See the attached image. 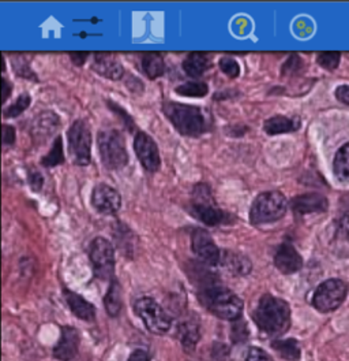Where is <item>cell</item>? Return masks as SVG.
<instances>
[{"label": "cell", "instance_id": "12", "mask_svg": "<svg viewBox=\"0 0 349 361\" xmlns=\"http://www.w3.org/2000/svg\"><path fill=\"white\" fill-rule=\"evenodd\" d=\"M191 247L196 252V256L206 263L208 266H218L221 260L222 250L218 249L216 243L213 241L212 235L203 230L196 228L191 234Z\"/></svg>", "mask_w": 349, "mask_h": 361}, {"label": "cell", "instance_id": "1", "mask_svg": "<svg viewBox=\"0 0 349 361\" xmlns=\"http://www.w3.org/2000/svg\"><path fill=\"white\" fill-rule=\"evenodd\" d=\"M161 111L168 118L174 129L186 137L196 138L209 133L213 128L212 114L198 106L165 102Z\"/></svg>", "mask_w": 349, "mask_h": 361}, {"label": "cell", "instance_id": "39", "mask_svg": "<svg viewBox=\"0 0 349 361\" xmlns=\"http://www.w3.org/2000/svg\"><path fill=\"white\" fill-rule=\"evenodd\" d=\"M70 55V58H71V61L77 65V66H84L85 65V62L87 61V58H89V52H70L68 54Z\"/></svg>", "mask_w": 349, "mask_h": 361}, {"label": "cell", "instance_id": "22", "mask_svg": "<svg viewBox=\"0 0 349 361\" xmlns=\"http://www.w3.org/2000/svg\"><path fill=\"white\" fill-rule=\"evenodd\" d=\"M65 298L68 308L77 317H80L81 320H87V322L94 320L96 308L93 307V304L87 301L82 295L70 292V290H65Z\"/></svg>", "mask_w": 349, "mask_h": 361}, {"label": "cell", "instance_id": "28", "mask_svg": "<svg viewBox=\"0 0 349 361\" xmlns=\"http://www.w3.org/2000/svg\"><path fill=\"white\" fill-rule=\"evenodd\" d=\"M65 151H63V138L62 135H58L56 140L53 141L52 148L49 149V152L42 159V164L44 167H56L65 163Z\"/></svg>", "mask_w": 349, "mask_h": 361}, {"label": "cell", "instance_id": "30", "mask_svg": "<svg viewBox=\"0 0 349 361\" xmlns=\"http://www.w3.org/2000/svg\"><path fill=\"white\" fill-rule=\"evenodd\" d=\"M32 103V99L29 94L23 93L21 96H18V99L15 100V103H13L11 106H8L6 110H4V118H15V116H20L25 110H27V107L30 106Z\"/></svg>", "mask_w": 349, "mask_h": 361}, {"label": "cell", "instance_id": "44", "mask_svg": "<svg viewBox=\"0 0 349 361\" xmlns=\"http://www.w3.org/2000/svg\"><path fill=\"white\" fill-rule=\"evenodd\" d=\"M341 231H343L344 237L349 241V214H347L341 221Z\"/></svg>", "mask_w": 349, "mask_h": 361}, {"label": "cell", "instance_id": "29", "mask_svg": "<svg viewBox=\"0 0 349 361\" xmlns=\"http://www.w3.org/2000/svg\"><path fill=\"white\" fill-rule=\"evenodd\" d=\"M174 92L186 97H205L209 93V87L202 81H191V82L179 85Z\"/></svg>", "mask_w": 349, "mask_h": 361}, {"label": "cell", "instance_id": "36", "mask_svg": "<svg viewBox=\"0 0 349 361\" xmlns=\"http://www.w3.org/2000/svg\"><path fill=\"white\" fill-rule=\"evenodd\" d=\"M15 137H17V133H15V129H14V126H11V125H3V132H1V138H3V145H6V147H11L14 142H15Z\"/></svg>", "mask_w": 349, "mask_h": 361}, {"label": "cell", "instance_id": "20", "mask_svg": "<svg viewBox=\"0 0 349 361\" xmlns=\"http://www.w3.org/2000/svg\"><path fill=\"white\" fill-rule=\"evenodd\" d=\"M213 65V58L208 52H190L183 61V70L189 77L198 78Z\"/></svg>", "mask_w": 349, "mask_h": 361}, {"label": "cell", "instance_id": "38", "mask_svg": "<svg viewBox=\"0 0 349 361\" xmlns=\"http://www.w3.org/2000/svg\"><path fill=\"white\" fill-rule=\"evenodd\" d=\"M29 183H30V186H32L33 190L39 192L44 185L43 176H42L40 173H32V174H29Z\"/></svg>", "mask_w": 349, "mask_h": 361}, {"label": "cell", "instance_id": "17", "mask_svg": "<svg viewBox=\"0 0 349 361\" xmlns=\"http://www.w3.org/2000/svg\"><path fill=\"white\" fill-rule=\"evenodd\" d=\"M61 126L59 116L52 111L37 115L32 122V137L37 142H45Z\"/></svg>", "mask_w": 349, "mask_h": 361}, {"label": "cell", "instance_id": "13", "mask_svg": "<svg viewBox=\"0 0 349 361\" xmlns=\"http://www.w3.org/2000/svg\"><path fill=\"white\" fill-rule=\"evenodd\" d=\"M91 205L103 215H115L122 207V196L115 188L99 183L91 192Z\"/></svg>", "mask_w": 349, "mask_h": 361}, {"label": "cell", "instance_id": "40", "mask_svg": "<svg viewBox=\"0 0 349 361\" xmlns=\"http://www.w3.org/2000/svg\"><path fill=\"white\" fill-rule=\"evenodd\" d=\"M336 97H337L341 103L349 106V85H341V87H338V88L336 90Z\"/></svg>", "mask_w": 349, "mask_h": 361}, {"label": "cell", "instance_id": "32", "mask_svg": "<svg viewBox=\"0 0 349 361\" xmlns=\"http://www.w3.org/2000/svg\"><path fill=\"white\" fill-rule=\"evenodd\" d=\"M218 66L221 68V71L228 75L229 78H236L240 75V66L239 63L234 59V58H229V56H224L220 59V63Z\"/></svg>", "mask_w": 349, "mask_h": 361}, {"label": "cell", "instance_id": "6", "mask_svg": "<svg viewBox=\"0 0 349 361\" xmlns=\"http://www.w3.org/2000/svg\"><path fill=\"white\" fill-rule=\"evenodd\" d=\"M99 152L106 169L120 170L127 166L129 154L126 148V141L123 135L116 129H108L100 132L99 138Z\"/></svg>", "mask_w": 349, "mask_h": 361}, {"label": "cell", "instance_id": "10", "mask_svg": "<svg viewBox=\"0 0 349 361\" xmlns=\"http://www.w3.org/2000/svg\"><path fill=\"white\" fill-rule=\"evenodd\" d=\"M89 257L97 278L113 281L115 275V249L107 238L97 237L89 247Z\"/></svg>", "mask_w": 349, "mask_h": 361}, {"label": "cell", "instance_id": "11", "mask_svg": "<svg viewBox=\"0 0 349 361\" xmlns=\"http://www.w3.org/2000/svg\"><path fill=\"white\" fill-rule=\"evenodd\" d=\"M134 151L145 170L149 173L158 171L161 166V158L158 147L151 135L145 132H138L134 138Z\"/></svg>", "mask_w": 349, "mask_h": 361}, {"label": "cell", "instance_id": "37", "mask_svg": "<svg viewBox=\"0 0 349 361\" xmlns=\"http://www.w3.org/2000/svg\"><path fill=\"white\" fill-rule=\"evenodd\" d=\"M244 361H272L270 356L260 348H251Z\"/></svg>", "mask_w": 349, "mask_h": 361}, {"label": "cell", "instance_id": "19", "mask_svg": "<svg viewBox=\"0 0 349 361\" xmlns=\"http://www.w3.org/2000/svg\"><path fill=\"white\" fill-rule=\"evenodd\" d=\"M302 126L299 118H289L284 115H276L265 121L263 130L269 135H286L298 132Z\"/></svg>", "mask_w": 349, "mask_h": 361}, {"label": "cell", "instance_id": "26", "mask_svg": "<svg viewBox=\"0 0 349 361\" xmlns=\"http://www.w3.org/2000/svg\"><path fill=\"white\" fill-rule=\"evenodd\" d=\"M272 346L285 360L298 361L300 359V346L296 339H277Z\"/></svg>", "mask_w": 349, "mask_h": 361}, {"label": "cell", "instance_id": "4", "mask_svg": "<svg viewBox=\"0 0 349 361\" xmlns=\"http://www.w3.org/2000/svg\"><path fill=\"white\" fill-rule=\"evenodd\" d=\"M189 212L206 226H218L229 222V214L224 212L215 204L212 190L206 183H198L193 190L191 203L189 205Z\"/></svg>", "mask_w": 349, "mask_h": 361}, {"label": "cell", "instance_id": "8", "mask_svg": "<svg viewBox=\"0 0 349 361\" xmlns=\"http://www.w3.org/2000/svg\"><path fill=\"white\" fill-rule=\"evenodd\" d=\"M135 314L141 317L146 329L157 336L165 334L171 329V317L164 308L151 297L139 298L134 305Z\"/></svg>", "mask_w": 349, "mask_h": 361}, {"label": "cell", "instance_id": "25", "mask_svg": "<svg viewBox=\"0 0 349 361\" xmlns=\"http://www.w3.org/2000/svg\"><path fill=\"white\" fill-rule=\"evenodd\" d=\"M104 305H106V310H107L108 315L112 316V317H116L122 311V305H123V302H122V289H120V285L116 279L110 281L108 292H107V295L104 297Z\"/></svg>", "mask_w": 349, "mask_h": 361}, {"label": "cell", "instance_id": "7", "mask_svg": "<svg viewBox=\"0 0 349 361\" xmlns=\"http://www.w3.org/2000/svg\"><path fill=\"white\" fill-rule=\"evenodd\" d=\"M68 154L74 164L87 166L91 161V133L85 121H75L67 133Z\"/></svg>", "mask_w": 349, "mask_h": 361}, {"label": "cell", "instance_id": "15", "mask_svg": "<svg viewBox=\"0 0 349 361\" xmlns=\"http://www.w3.org/2000/svg\"><path fill=\"white\" fill-rule=\"evenodd\" d=\"M80 336L74 327H63L59 342L53 348L55 359L61 361H71L78 352Z\"/></svg>", "mask_w": 349, "mask_h": 361}, {"label": "cell", "instance_id": "3", "mask_svg": "<svg viewBox=\"0 0 349 361\" xmlns=\"http://www.w3.org/2000/svg\"><path fill=\"white\" fill-rule=\"evenodd\" d=\"M201 304L222 320H238L243 312V301L234 292L222 285L208 282L199 290Z\"/></svg>", "mask_w": 349, "mask_h": 361}, {"label": "cell", "instance_id": "2", "mask_svg": "<svg viewBox=\"0 0 349 361\" xmlns=\"http://www.w3.org/2000/svg\"><path fill=\"white\" fill-rule=\"evenodd\" d=\"M254 322L263 333L280 337L291 326V308L281 298L263 294L254 311Z\"/></svg>", "mask_w": 349, "mask_h": 361}, {"label": "cell", "instance_id": "21", "mask_svg": "<svg viewBox=\"0 0 349 361\" xmlns=\"http://www.w3.org/2000/svg\"><path fill=\"white\" fill-rule=\"evenodd\" d=\"M220 266L231 271L234 275H247L253 270L251 262L244 255L232 250H222Z\"/></svg>", "mask_w": 349, "mask_h": 361}, {"label": "cell", "instance_id": "24", "mask_svg": "<svg viewBox=\"0 0 349 361\" xmlns=\"http://www.w3.org/2000/svg\"><path fill=\"white\" fill-rule=\"evenodd\" d=\"M193 317H187L179 324V338L186 349H194L201 337L199 323Z\"/></svg>", "mask_w": 349, "mask_h": 361}, {"label": "cell", "instance_id": "14", "mask_svg": "<svg viewBox=\"0 0 349 361\" xmlns=\"http://www.w3.org/2000/svg\"><path fill=\"white\" fill-rule=\"evenodd\" d=\"M274 264L283 274L289 275L303 267V259L291 243H284L274 255Z\"/></svg>", "mask_w": 349, "mask_h": 361}, {"label": "cell", "instance_id": "31", "mask_svg": "<svg viewBox=\"0 0 349 361\" xmlns=\"http://www.w3.org/2000/svg\"><path fill=\"white\" fill-rule=\"evenodd\" d=\"M340 59H341L340 52H319L317 56L318 65L330 71L338 68Z\"/></svg>", "mask_w": 349, "mask_h": 361}, {"label": "cell", "instance_id": "34", "mask_svg": "<svg viewBox=\"0 0 349 361\" xmlns=\"http://www.w3.org/2000/svg\"><path fill=\"white\" fill-rule=\"evenodd\" d=\"M303 66V61L298 56V55H292L288 62L284 65L283 75H291L295 74L298 71H300V68Z\"/></svg>", "mask_w": 349, "mask_h": 361}, {"label": "cell", "instance_id": "42", "mask_svg": "<svg viewBox=\"0 0 349 361\" xmlns=\"http://www.w3.org/2000/svg\"><path fill=\"white\" fill-rule=\"evenodd\" d=\"M127 361H151V359H149V355L145 350L137 349L131 353V356Z\"/></svg>", "mask_w": 349, "mask_h": 361}, {"label": "cell", "instance_id": "43", "mask_svg": "<svg viewBox=\"0 0 349 361\" xmlns=\"http://www.w3.org/2000/svg\"><path fill=\"white\" fill-rule=\"evenodd\" d=\"M225 130H229V132H227V135L240 137V135H244V133L248 130V128H247V126H243V125H236V126H229V128H227Z\"/></svg>", "mask_w": 349, "mask_h": 361}, {"label": "cell", "instance_id": "5", "mask_svg": "<svg viewBox=\"0 0 349 361\" xmlns=\"http://www.w3.org/2000/svg\"><path fill=\"white\" fill-rule=\"evenodd\" d=\"M288 202L277 190L263 192L257 196L250 209V224L254 226L277 222L286 214Z\"/></svg>", "mask_w": 349, "mask_h": 361}, {"label": "cell", "instance_id": "18", "mask_svg": "<svg viewBox=\"0 0 349 361\" xmlns=\"http://www.w3.org/2000/svg\"><path fill=\"white\" fill-rule=\"evenodd\" d=\"M329 207L326 197L318 193H305L292 199L291 208L293 212L305 215L312 212H325Z\"/></svg>", "mask_w": 349, "mask_h": 361}, {"label": "cell", "instance_id": "9", "mask_svg": "<svg viewBox=\"0 0 349 361\" xmlns=\"http://www.w3.org/2000/svg\"><path fill=\"white\" fill-rule=\"evenodd\" d=\"M348 285L341 279H329L321 283L312 295V305L319 312L337 310L347 298Z\"/></svg>", "mask_w": 349, "mask_h": 361}, {"label": "cell", "instance_id": "33", "mask_svg": "<svg viewBox=\"0 0 349 361\" xmlns=\"http://www.w3.org/2000/svg\"><path fill=\"white\" fill-rule=\"evenodd\" d=\"M107 106L109 107V110H112L113 113L116 114L122 121H123V123H125V126L132 132V130H135V123H134V119L131 118L129 114L126 113V110L125 109H122V107H119L116 103H113V102H107Z\"/></svg>", "mask_w": 349, "mask_h": 361}, {"label": "cell", "instance_id": "35", "mask_svg": "<svg viewBox=\"0 0 349 361\" xmlns=\"http://www.w3.org/2000/svg\"><path fill=\"white\" fill-rule=\"evenodd\" d=\"M232 336L235 342H243L246 339L248 338V330H247V324L243 322V320H235V324H234V330H232Z\"/></svg>", "mask_w": 349, "mask_h": 361}, {"label": "cell", "instance_id": "41", "mask_svg": "<svg viewBox=\"0 0 349 361\" xmlns=\"http://www.w3.org/2000/svg\"><path fill=\"white\" fill-rule=\"evenodd\" d=\"M11 93H13L11 82H8V80L6 77H3L1 78V97H3V103L7 102V99L10 97Z\"/></svg>", "mask_w": 349, "mask_h": 361}, {"label": "cell", "instance_id": "23", "mask_svg": "<svg viewBox=\"0 0 349 361\" xmlns=\"http://www.w3.org/2000/svg\"><path fill=\"white\" fill-rule=\"evenodd\" d=\"M141 65H142L144 73L151 80H156V78L164 75V73L167 70L165 61H164L163 55L158 54V52H145V54H142Z\"/></svg>", "mask_w": 349, "mask_h": 361}, {"label": "cell", "instance_id": "27", "mask_svg": "<svg viewBox=\"0 0 349 361\" xmlns=\"http://www.w3.org/2000/svg\"><path fill=\"white\" fill-rule=\"evenodd\" d=\"M333 171L341 182H349V142L337 151L333 161Z\"/></svg>", "mask_w": 349, "mask_h": 361}, {"label": "cell", "instance_id": "16", "mask_svg": "<svg viewBox=\"0 0 349 361\" xmlns=\"http://www.w3.org/2000/svg\"><path fill=\"white\" fill-rule=\"evenodd\" d=\"M91 68L97 74L112 81L120 80L125 74L123 65L115 58L113 54L108 52H96Z\"/></svg>", "mask_w": 349, "mask_h": 361}]
</instances>
